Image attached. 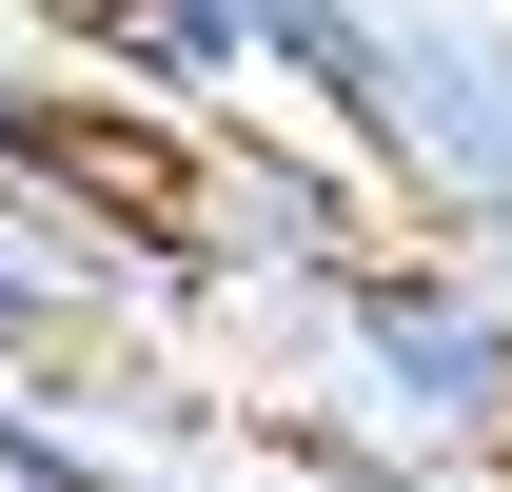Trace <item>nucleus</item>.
<instances>
[{"instance_id":"f257e3e1","label":"nucleus","mask_w":512,"mask_h":492,"mask_svg":"<svg viewBox=\"0 0 512 492\" xmlns=\"http://www.w3.org/2000/svg\"><path fill=\"white\" fill-rule=\"evenodd\" d=\"M316 315H335V355L375 374V414L414 433V453H512V296L473 256H394L375 237Z\"/></svg>"},{"instance_id":"f03ea898","label":"nucleus","mask_w":512,"mask_h":492,"mask_svg":"<svg viewBox=\"0 0 512 492\" xmlns=\"http://www.w3.org/2000/svg\"><path fill=\"white\" fill-rule=\"evenodd\" d=\"M197 217H217V256H237V276H296V296H335V276H355V178H335V158H276V138H237V158H217V178H197Z\"/></svg>"},{"instance_id":"7ed1b4c3","label":"nucleus","mask_w":512,"mask_h":492,"mask_svg":"<svg viewBox=\"0 0 512 492\" xmlns=\"http://www.w3.org/2000/svg\"><path fill=\"white\" fill-rule=\"evenodd\" d=\"M99 40H119L138 99H217V79L256 60V40H237V0H99Z\"/></svg>"},{"instance_id":"20e7f679","label":"nucleus","mask_w":512,"mask_h":492,"mask_svg":"<svg viewBox=\"0 0 512 492\" xmlns=\"http://www.w3.org/2000/svg\"><path fill=\"white\" fill-rule=\"evenodd\" d=\"M296 473L316 492H493L473 453H375V433H296Z\"/></svg>"},{"instance_id":"39448f33","label":"nucleus","mask_w":512,"mask_h":492,"mask_svg":"<svg viewBox=\"0 0 512 492\" xmlns=\"http://www.w3.org/2000/svg\"><path fill=\"white\" fill-rule=\"evenodd\" d=\"M473 20H493V60H512V0H473Z\"/></svg>"},{"instance_id":"423d86ee","label":"nucleus","mask_w":512,"mask_h":492,"mask_svg":"<svg viewBox=\"0 0 512 492\" xmlns=\"http://www.w3.org/2000/svg\"><path fill=\"white\" fill-rule=\"evenodd\" d=\"M0 492H20V473H0Z\"/></svg>"}]
</instances>
